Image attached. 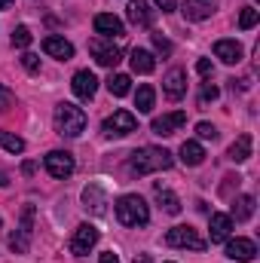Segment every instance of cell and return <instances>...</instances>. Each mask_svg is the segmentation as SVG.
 Instances as JSON below:
<instances>
[{
  "label": "cell",
  "mask_w": 260,
  "mask_h": 263,
  "mask_svg": "<svg viewBox=\"0 0 260 263\" xmlns=\"http://www.w3.org/2000/svg\"><path fill=\"white\" fill-rule=\"evenodd\" d=\"M129 165H132L135 175H153V172H165V168H172L175 159H172V153L162 150V147H141V150L132 153Z\"/></svg>",
  "instance_id": "1"
},
{
  "label": "cell",
  "mask_w": 260,
  "mask_h": 263,
  "mask_svg": "<svg viewBox=\"0 0 260 263\" xmlns=\"http://www.w3.org/2000/svg\"><path fill=\"white\" fill-rule=\"evenodd\" d=\"M117 220L123 223V227H144L147 220H150V208H147V202L141 196H120L117 202Z\"/></svg>",
  "instance_id": "2"
},
{
  "label": "cell",
  "mask_w": 260,
  "mask_h": 263,
  "mask_svg": "<svg viewBox=\"0 0 260 263\" xmlns=\"http://www.w3.org/2000/svg\"><path fill=\"white\" fill-rule=\"evenodd\" d=\"M55 129L59 135H67V138H80L86 132V114L77 107V104H67L62 101L55 107Z\"/></svg>",
  "instance_id": "3"
},
{
  "label": "cell",
  "mask_w": 260,
  "mask_h": 263,
  "mask_svg": "<svg viewBox=\"0 0 260 263\" xmlns=\"http://www.w3.org/2000/svg\"><path fill=\"white\" fill-rule=\"evenodd\" d=\"M169 248H190V251H205V239L196 233L193 227H172L165 233Z\"/></svg>",
  "instance_id": "4"
},
{
  "label": "cell",
  "mask_w": 260,
  "mask_h": 263,
  "mask_svg": "<svg viewBox=\"0 0 260 263\" xmlns=\"http://www.w3.org/2000/svg\"><path fill=\"white\" fill-rule=\"evenodd\" d=\"M43 165H46V172H49L55 181L70 178L73 168H77V162H73V156H70L67 150H52V153H46V156H43Z\"/></svg>",
  "instance_id": "5"
},
{
  "label": "cell",
  "mask_w": 260,
  "mask_h": 263,
  "mask_svg": "<svg viewBox=\"0 0 260 263\" xmlns=\"http://www.w3.org/2000/svg\"><path fill=\"white\" fill-rule=\"evenodd\" d=\"M132 132H138V120H135V114H129V110H114L104 120V135L107 138H126Z\"/></svg>",
  "instance_id": "6"
},
{
  "label": "cell",
  "mask_w": 260,
  "mask_h": 263,
  "mask_svg": "<svg viewBox=\"0 0 260 263\" xmlns=\"http://www.w3.org/2000/svg\"><path fill=\"white\" fill-rule=\"evenodd\" d=\"M95 242H98V230L92 223H80L77 233H73V239H70V254L83 257V254H89L95 248Z\"/></svg>",
  "instance_id": "7"
},
{
  "label": "cell",
  "mask_w": 260,
  "mask_h": 263,
  "mask_svg": "<svg viewBox=\"0 0 260 263\" xmlns=\"http://www.w3.org/2000/svg\"><path fill=\"white\" fill-rule=\"evenodd\" d=\"M31 220H34V208L28 205V208L22 211V227L9 236V248H12L15 254H25L28 245H31Z\"/></svg>",
  "instance_id": "8"
},
{
  "label": "cell",
  "mask_w": 260,
  "mask_h": 263,
  "mask_svg": "<svg viewBox=\"0 0 260 263\" xmlns=\"http://www.w3.org/2000/svg\"><path fill=\"white\" fill-rule=\"evenodd\" d=\"M89 52H92V59L101 67H117L123 62V52H120L114 43H104V40H92V43H89Z\"/></svg>",
  "instance_id": "9"
},
{
  "label": "cell",
  "mask_w": 260,
  "mask_h": 263,
  "mask_svg": "<svg viewBox=\"0 0 260 263\" xmlns=\"http://www.w3.org/2000/svg\"><path fill=\"white\" fill-rule=\"evenodd\" d=\"M184 123H187V114H184V110H175V114L156 117V120L150 123V129H153V135H159V138H169V135H175V132L181 129Z\"/></svg>",
  "instance_id": "10"
},
{
  "label": "cell",
  "mask_w": 260,
  "mask_h": 263,
  "mask_svg": "<svg viewBox=\"0 0 260 263\" xmlns=\"http://www.w3.org/2000/svg\"><path fill=\"white\" fill-rule=\"evenodd\" d=\"M95 34H101V37H107V40H114V37H123V18H117L114 12H98L95 15Z\"/></svg>",
  "instance_id": "11"
},
{
  "label": "cell",
  "mask_w": 260,
  "mask_h": 263,
  "mask_svg": "<svg viewBox=\"0 0 260 263\" xmlns=\"http://www.w3.org/2000/svg\"><path fill=\"white\" fill-rule=\"evenodd\" d=\"M70 89H73V95H77V98L89 101V98H95V92H98V80H95V73H92V70H77V73H73Z\"/></svg>",
  "instance_id": "12"
},
{
  "label": "cell",
  "mask_w": 260,
  "mask_h": 263,
  "mask_svg": "<svg viewBox=\"0 0 260 263\" xmlns=\"http://www.w3.org/2000/svg\"><path fill=\"white\" fill-rule=\"evenodd\" d=\"M162 89H165V95H169L172 101H181V98L187 95V73H184L181 67L169 70L165 80H162Z\"/></svg>",
  "instance_id": "13"
},
{
  "label": "cell",
  "mask_w": 260,
  "mask_h": 263,
  "mask_svg": "<svg viewBox=\"0 0 260 263\" xmlns=\"http://www.w3.org/2000/svg\"><path fill=\"white\" fill-rule=\"evenodd\" d=\"M227 257L239 263H251L257 257V245L251 239H233V242H227Z\"/></svg>",
  "instance_id": "14"
},
{
  "label": "cell",
  "mask_w": 260,
  "mask_h": 263,
  "mask_svg": "<svg viewBox=\"0 0 260 263\" xmlns=\"http://www.w3.org/2000/svg\"><path fill=\"white\" fill-rule=\"evenodd\" d=\"M43 52L52 55V59H59V62H70L73 59V46L67 43L65 37H55V34L43 40Z\"/></svg>",
  "instance_id": "15"
},
{
  "label": "cell",
  "mask_w": 260,
  "mask_h": 263,
  "mask_svg": "<svg viewBox=\"0 0 260 263\" xmlns=\"http://www.w3.org/2000/svg\"><path fill=\"white\" fill-rule=\"evenodd\" d=\"M132 25L138 28H150L153 25V9L147 6V0H129V9H126Z\"/></svg>",
  "instance_id": "16"
},
{
  "label": "cell",
  "mask_w": 260,
  "mask_h": 263,
  "mask_svg": "<svg viewBox=\"0 0 260 263\" xmlns=\"http://www.w3.org/2000/svg\"><path fill=\"white\" fill-rule=\"evenodd\" d=\"M181 12H184L187 22H202L214 12V0H184Z\"/></svg>",
  "instance_id": "17"
},
{
  "label": "cell",
  "mask_w": 260,
  "mask_h": 263,
  "mask_svg": "<svg viewBox=\"0 0 260 263\" xmlns=\"http://www.w3.org/2000/svg\"><path fill=\"white\" fill-rule=\"evenodd\" d=\"M214 55L224 62V65H239L242 62V46L236 40H217L214 43Z\"/></svg>",
  "instance_id": "18"
},
{
  "label": "cell",
  "mask_w": 260,
  "mask_h": 263,
  "mask_svg": "<svg viewBox=\"0 0 260 263\" xmlns=\"http://www.w3.org/2000/svg\"><path fill=\"white\" fill-rule=\"evenodd\" d=\"M208 230H211V242H227L233 233V217L230 214H211Z\"/></svg>",
  "instance_id": "19"
},
{
  "label": "cell",
  "mask_w": 260,
  "mask_h": 263,
  "mask_svg": "<svg viewBox=\"0 0 260 263\" xmlns=\"http://www.w3.org/2000/svg\"><path fill=\"white\" fill-rule=\"evenodd\" d=\"M83 202H86V208H92V214H104L107 196H104V190H101L98 184H89V187L83 190Z\"/></svg>",
  "instance_id": "20"
},
{
  "label": "cell",
  "mask_w": 260,
  "mask_h": 263,
  "mask_svg": "<svg viewBox=\"0 0 260 263\" xmlns=\"http://www.w3.org/2000/svg\"><path fill=\"white\" fill-rule=\"evenodd\" d=\"M181 162L184 165H202L205 162V150L199 141H184L181 144Z\"/></svg>",
  "instance_id": "21"
},
{
  "label": "cell",
  "mask_w": 260,
  "mask_h": 263,
  "mask_svg": "<svg viewBox=\"0 0 260 263\" xmlns=\"http://www.w3.org/2000/svg\"><path fill=\"white\" fill-rule=\"evenodd\" d=\"M251 214H254V196H239L233 199V220L236 223H245V220H251Z\"/></svg>",
  "instance_id": "22"
},
{
  "label": "cell",
  "mask_w": 260,
  "mask_h": 263,
  "mask_svg": "<svg viewBox=\"0 0 260 263\" xmlns=\"http://www.w3.org/2000/svg\"><path fill=\"white\" fill-rule=\"evenodd\" d=\"M251 147H254V141H251V135H239L236 141H233V147H230V159L233 162H245L248 156H251Z\"/></svg>",
  "instance_id": "23"
},
{
  "label": "cell",
  "mask_w": 260,
  "mask_h": 263,
  "mask_svg": "<svg viewBox=\"0 0 260 263\" xmlns=\"http://www.w3.org/2000/svg\"><path fill=\"white\" fill-rule=\"evenodd\" d=\"M132 70L135 73H153V67H156V59L147 52V49H132Z\"/></svg>",
  "instance_id": "24"
},
{
  "label": "cell",
  "mask_w": 260,
  "mask_h": 263,
  "mask_svg": "<svg viewBox=\"0 0 260 263\" xmlns=\"http://www.w3.org/2000/svg\"><path fill=\"white\" fill-rule=\"evenodd\" d=\"M107 89H110V95H117V98H123V95H129L132 89V80L126 73H110V80H107Z\"/></svg>",
  "instance_id": "25"
},
{
  "label": "cell",
  "mask_w": 260,
  "mask_h": 263,
  "mask_svg": "<svg viewBox=\"0 0 260 263\" xmlns=\"http://www.w3.org/2000/svg\"><path fill=\"white\" fill-rule=\"evenodd\" d=\"M153 86H141L138 89V95H135V107H138V114H150L153 110Z\"/></svg>",
  "instance_id": "26"
},
{
  "label": "cell",
  "mask_w": 260,
  "mask_h": 263,
  "mask_svg": "<svg viewBox=\"0 0 260 263\" xmlns=\"http://www.w3.org/2000/svg\"><path fill=\"white\" fill-rule=\"evenodd\" d=\"M156 202L165 208V214H181V199L172 190H156Z\"/></svg>",
  "instance_id": "27"
},
{
  "label": "cell",
  "mask_w": 260,
  "mask_h": 263,
  "mask_svg": "<svg viewBox=\"0 0 260 263\" xmlns=\"http://www.w3.org/2000/svg\"><path fill=\"white\" fill-rule=\"evenodd\" d=\"M0 147L9 150V153H22V150H25V138H18V135H12V132L0 129Z\"/></svg>",
  "instance_id": "28"
},
{
  "label": "cell",
  "mask_w": 260,
  "mask_h": 263,
  "mask_svg": "<svg viewBox=\"0 0 260 263\" xmlns=\"http://www.w3.org/2000/svg\"><path fill=\"white\" fill-rule=\"evenodd\" d=\"M257 18H260L257 9H254V6H245L242 15H239V28H242V31H251V28L257 25Z\"/></svg>",
  "instance_id": "29"
},
{
  "label": "cell",
  "mask_w": 260,
  "mask_h": 263,
  "mask_svg": "<svg viewBox=\"0 0 260 263\" xmlns=\"http://www.w3.org/2000/svg\"><path fill=\"white\" fill-rule=\"evenodd\" d=\"M12 46H18V49H25V46H31V31H28L25 25H18V28L12 31Z\"/></svg>",
  "instance_id": "30"
},
{
  "label": "cell",
  "mask_w": 260,
  "mask_h": 263,
  "mask_svg": "<svg viewBox=\"0 0 260 263\" xmlns=\"http://www.w3.org/2000/svg\"><path fill=\"white\" fill-rule=\"evenodd\" d=\"M217 95H220V89H217L214 83H205V86H202V92H199V104L205 107L208 101H217Z\"/></svg>",
  "instance_id": "31"
},
{
  "label": "cell",
  "mask_w": 260,
  "mask_h": 263,
  "mask_svg": "<svg viewBox=\"0 0 260 263\" xmlns=\"http://www.w3.org/2000/svg\"><path fill=\"white\" fill-rule=\"evenodd\" d=\"M22 65H25L28 73H37V70H40V59H37L34 52H25V55H22Z\"/></svg>",
  "instance_id": "32"
},
{
  "label": "cell",
  "mask_w": 260,
  "mask_h": 263,
  "mask_svg": "<svg viewBox=\"0 0 260 263\" xmlns=\"http://www.w3.org/2000/svg\"><path fill=\"white\" fill-rule=\"evenodd\" d=\"M196 135L205 138V141H214V138H217V129H214L211 123H199V126H196Z\"/></svg>",
  "instance_id": "33"
},
{
  "label": "cell",
  "mask_w": 260,
  "mask_h": 263,
  "mask_svg": "<svg viewBox=\"0 0 260 263\" xmlns=\"http://www.w3.org/2000/svg\"><path fill=\"white\" fill-rule=\"evenodd\" d=\"M12 101H15V98H12V92L0 83V110H9V107H12Z\"/></svg>",
  "instance_id": "34"
},
{
  "label": "cell",
  "mask_w": 260,
  "mask_h": 263,
  "mask_svg": "<svg viewBox=\"0 0 260 263\" xmlns=\"http://www.w3.org/2000/svg\"><path fill=\"white\" fill-rule=\"evenodd\" d=\"M153 46H156V49H159L162 55H169V52H172V43H169V40H165L162 34H153Z\"/></svg>",
  "instance_id": "35"
},
{
  "label": "cell",
  "mask_w": 260,
  "mask_h": 263,
  "mask_svg": "<svg viewBox=\"0 0 260 263\" xmlns=\"http://www.w3.org/2000/svg\"><path fill=\"white\" fill-rule=\"evenodd\" d=\"M196 70H199L202 77H208V73H211V62H208V59H199V65H196Z\"/></svg>",
  "instance_id": "36"
},
{
  "label": "cell",
  "mask_w": 260,
  "mask_h": 263,
  "mask_svg": "<svg viewBox=\"0 0 260 263\" xmlns=\"http://www.w3.org/2000/svg\"><path fill=\"white\" fill-rule=\"evenodd\" d=\"M156 6H159L162 12H172V9L178 6V0H156Z\"/></svg>",
  "instance_id": "37"
},
{
  "label": "cell",
  "mask_w": 260,
  "mask_h": 263,
  "mask_svg": "<svg viewBox=\"0 0 260 263\" xmlns=\"http://www.w3.org/2000/svg\"><path fill=\"white\" fill-rule=\"evenodd\" d=\"M98 263H120V257H117L114 251H104V254H101V260H98Z\"/></svg>",
  "instance_id": "38"
},
{
  "label": "cell",
  "mask_w": 260,
  "mask_h": 263,
  "mask_svg": "<svg viewBox=\"0 0 260 263\" xmlns=\"http://www.w3.org/2000/svg\"><path fill=\"white\" fill-rule=\"evenodd\" d=\"M135 263H150V257H147V254H138V257H135Z\"/></svg>",
  "instance_id": "39"
},
{
  "label": "cell",
  "mask_w": 260,
  "mask_h": 263,
  "mask_svg": "<svg viewBox=\"0 0 260 263\" xmlns=\"http://www.w3.org/2000/svg\"><path fill=\"white\" fill-rule=\"evenodd\" d=\"M9 3H12V0H0V9H9Z\"/></svg>",
  "instance_id": "40"
}]
</instances>
